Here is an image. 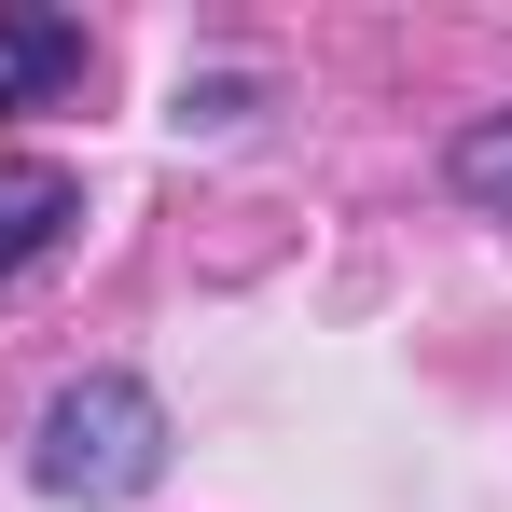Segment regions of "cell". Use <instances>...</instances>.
<instances>
[{
  "label": "cell",
  "instance_id": "4",
  "mask_svg": "<svg viewBox=\"0 0 512 512\" xmlns=\"http://www.w3.org/2000/svg\"><path fill=\"white\" fill-rule=\"evenodd\" d=\"M443 180L485 208V222H512V111H485V125H457L443 139Z\"/></svg>",
  "mask_w": 512,
  "mask_h": 512
},
{
  "label": "cell",
  "instance_id": "2",
  "mask_svg": "<svg viewBox=\"0 0 512 512\" xmlns=\"http://www.w3.org/2000/svg\"><path fill=\"white\" fill-rule=\"evenodd\" d=\"M70 222H84V180L56 167V153H0V291L56 250Z\"/></svg>",
  "mask_w": 512,
  "mask_h": 512
},
{
  "label": "cell",
  "instance_id": "3",
  "mask_svg": "<svg viewBox=\"0 0 512 512\" xmlns=\"http://www.w3.org/2000/svg\"><path fill=\"white\" fill-rule=\"evenodd\" d=\"M56 84H84V28L42 14V0H14L0 14V111H42Z\"/></svg>",
  "mask_w": 512,
  "mask_h": 512
},
{
  "label": "cell",
  "instance_id": "1",
  "mask_svg": "<svg viewBox=\"0 0 512 512\" xmlns=\"http://www.w3.org/2000/svg\"><path fill=\"white\" fill-rule=\"evenodd\" d=\"M28 485L42 499H84V512H125L167 485V402L139 374H70L42 429H28Z\"/></svg>",
  "mask_w": 512,
  "mask_h": 512
}]
</instances>
